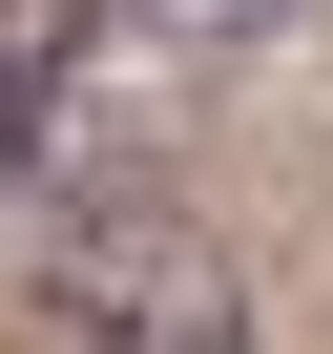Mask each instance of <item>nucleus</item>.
<instances>
[{
	"label": "nucleus",
	"mask_w": 333,
	"mask_h": 354,
	"mask_svg": "<svg viewBox=\"0 0 333 354\" xmlns=\"http://www.w3.org/2000/svg\"><path fill=\"white\" fill-rule=\"evenodd\" d=\"M84 21H104V0H0V63H21V84H42V63L84 42Z\"/></svg>",
	"instance_id": "nucleus-1"
},
{
	"label": "nucleus",
	"mask_w": 333,
	"mask_h": 354,
	"mask_svg": "<svg viewBox=\"0 0 333 354\" xmlns=\"http://www.w3.org/2000/svg\"><path fill=\"white\" fill-rule=\"evenodd\" d=\"M146 21H166V42H250L271 0H146Z\"/></svg>",
	"instance_id": "nucleus-2"
},
{
	"label": "nucleus",
	"mask_w": 333,
	"mask_h": 354,
	"mask_svg": "<svg viewBox=\"0 0 333 354\" xmlns=\"http://www.w3.org/2000/svg\"><path fill=\"white\" fill-rule=\"evenodd\" d=\"M0 167H42V84H21V63H0Z\"/></svg>",
	"instance_id": "nucleus-3"
},
{
	"label": "nucleus",
	"mask_w": 333,
	"mask_h": 354,
	"mask_svg": "<svg viewBox=\"0 0 333 354\" xmlns=\"http://www.w3.org/2000/svg\"><path fill=\"white\" fill-rule=\"evenodd\" d=\"M125 354H229V313H166V333H125Z\"/></svg>",
	"instance_id": "nucleus-4"
}]
</instances>
